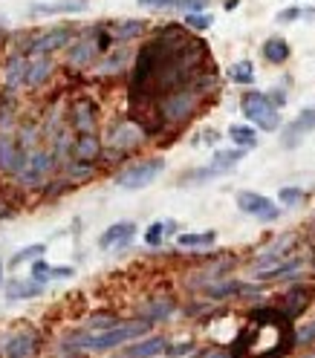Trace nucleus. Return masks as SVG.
<instances>
[{"mask_svg": "<svg viewBox=\"0 0 315 358\" xmlns=\"http://www.w3.org/2000/svg\"><path fill=\"white\" fill-rule=\"evenodd\" d=\"M289 324L281 312L258 309L234 341V358H281L289 350Z\"/></svg>", "mask_w": 315, "mask_h": 358, "instance_id": "obj_1", "label": "nucleus"}, {"mask_svg": "<svg viewBox=\"0 0 315 358\" xmlns=\"http://www.w3.org/2000/svg\"><path fill=\"white\" fill-rule=\"evenodd\" d=\"M148 329H150V321H148V318H139V321H125V324L110 327V329H104V332H99V335H87V338H76V341H70L66 347H70V350H96V352H102V350L122 347V344H127L130 338H142V335H145Z\"/></svg>", "mask_w": 315, "mask_h": 358, "instance_id": "obj_2", "label": "nucleus"}, {"mask_svg": "<svg viewBox=\"0 0 315 358\" xmlns=\"http://www.w3.org/2000/svg\"><path fill=\"white\" fill-rule=\"evenodd\" d=\"M240 107H243V116L249 119L252 124H258L260 130L272 133V130L281 127L278 107L272 104V99H269V96H263V93H246L243 101H240Z\"/></svg>", "mask_w": 315, "mask_h": 358, "instance_id": "obj_3", "label": "nucleus"}, {"mask_svg": "<svg viewBox=\"0 0 315 358\" xmlns=\"http://www.w3.org/2000/svg\"><path fill=\"white\" fill-rule=\"evenodd\" d=\"M162 171H165V159H162V156H153V159H145L139 165L122 171L116 176V185L125 188V191H139V188H148Z\"/></svg>", "mask_w": 315, "mask_h": 358, "instance_id": "obj_4", "label": "nucleus"}, {"mask_svg": "<svg viewBox=\"0 0 315 358\" xmlns=\"http://www.w3.org/2000/svg\"><path fill=\"white\" fill-rule=\"evenodd\" d=\"M237 208L243 214H252V217L266 220V222L278 220V214H281V208L272 203V199L263 196V194H255V191H240L237 194Z\"/></svg>", "mask_w": 315, "mask_h": 358, "instance_id": "obj_5", "label": "nucleus"}, {"mask_svg": "<svg viewBox=\"0 0 315 358\" xmlns=\"http://www.w3.org/2000/svg\"><path fill=\"white\" fill-rule=\"evenodd\" d=\"M50 171H52V153L50 150H32L24 159V165H20L18 179L24 185H38L43 176H50Z\"/></svg>", "mask_w": 315, "mask_h": 358, "instance_id": "obj_6", "label": "nucleus"}, {"mask_svg": "<svg viewBox=\"0 0 315 358\" xmlns=\"http://www.w3.org/2000/svg\"><path fill=\"white\" fill-rule=\"evenodd\" d=\"M309 130H315V107L301 110V113L286 124L284 136H281V145H284V148H298V142L307 136Z\"/></svg>", "mask_w": 315, "mask_h": 358, "instance_id": "obj_7", "label": "nucleus"}, {"mask_svg": "<svg viewBox=\"0 0 315 358\" xmlns=\"http://www.w3.org/2000/svg\"><path fill=\"white\" fill-rule=\"evenodd\" d=\"M70 38H73V29L58 27V29H52V32H43L41 38H35L29 50H32V55H50V52L66 47V43H70Z\"/></svg>", "mask_w": 315, "mask_h": 358, "instance_id": "obj_8", "label": "nucleus"}, {"mask_svg": "<svg viewBox=\"0 0 315 358\" xmlns=\"http://www.w3.org/2000/svg\"><path fill=\"white\" fill-rule=\"evenodd\" d=\"M38 352V335L29 329V332H18L4 344V355L6 358H29Z\"/></svg>", "mask_w": 315, "mask_h": 358, "instance_id": "obj_9", "label": "nucleus"}, {"mask_svg": "<svg viewBox=\"0 0 315 358\" xmlns=\"http://www.w3.org/2000/svg\"><path fill=\"white\" fill-rule=\"evenodd\" d=\"M194 104H197V96L194 93H188V90H183V93H176V96H171L168 101H165V119H171V122H179V119H186L191 110H194Z\"/></svg>", "mask_w": 315, "mask_h": 358, "instance_id": "obj_10", "label": "nucleus"}, {"mask_svg": "<svg viewBox=\"0 0 315 358\" xmlns=\"http://www.w3.org/2000/svg\"><path fill=\"white\" fill-rule=\"evenodd\" d=\"M136 234V226L133 222H113L102 237H99V245L102 249H113V245H127L130 237Z\"/></svg>", "mask_w": 315, "mask_h": 358, "instance_id": "obj_11", "label": "nucleus"}, {"mask_svg": "<svg viewBox=\"0 0 315 358\" xmlns=\"http://www.w3.org/2000/svg\"><path fill=\"white\" fill-rule=\"evenodd\" d=\"M73 275H76L73 266H50V263H43V260H35V266H32V278L38 283H43V280H66V278H73Z\"/></svg>", "mask_w": 315, "mask_h": 358, "instance_id": "obj_12", "label": "nucleus"}, {"mask_svg": "<svg viewBox=\"0 0 315 358\" xmlns=\"http://www.w3.org/2000/svg\"><path fill=\"white\" fill-rule=\"evenodd\" d=\"M145 9H179V12H202L209 3L206 0H139Z\"/></svg>", "mask_w": 315, "mask_h": 358, "instance_id": "obj_13", "label": "nucleus"}, {"mask_svg": "<svg viewBox=\"0 0 315 358\" xmlns=\"http://www.w3.org/2000/svg\"><path fill=\"white\" fill-rule=\"evenodd\" d=\"M24 159H27V156H24V153H18L12 136H0V168H6V171H12V173H18L20 165H24Z\"/></svg>", "mask_w": 315, "mask_h": 358, "instance_id": "obj_14", "label": "nucleus"}, {"mask_svg": "<svg viewBox=\"0 0 315 358\" xmlns=\"http://www.w3.org/2000/svg\"><path fill=\"white\" fill-rule=\"evenodd\" d=\"M142 139H145V133L136 124H122V127H116L113 133H110V145L119 148V150H127L133 145H139Z\"/></svg>", "mask_w": 315, "mask_h": 358, "instance_id": "obj_15", "label": "nucleus"}, {"mask_svg": "<svg viewBox=\"0 0 315 358\" xmlns=\"http://www.w3.org/2000/svg\"><path fill=\"white\" fill-rule=\"evenodd\" d=\"M50 73H52V58L50 55H35L29 61V70H27V84L38 87V84H43L50 78Z\"/></svg>", "mask_w": 315, "mask_h": 358, "instance_id": "obj_16", "label": "nucleus"}, {"mask_svg": "<svg viewBox=\"0 0 315 358\" xmlns=\"http://www.w3.org/2000/svg\"><path fill=\"white\" fill-rule=\"evenodd\" d=\"M73 124L81 133H93L96 130V107L90 101H78L73 110Z\"/></svg>", "mask_w": 315, "mask_h": 358, "instance_id": "obj_17", "label": "nucleus"}, {"mask_svg": "<svg viewBox=\"0 0 315 358\" xmlns=\"http://www.w3.org/2000/svg\"><path fill=\"white\" fill-rule=\"evenodd\" d=\"M160 352H168V341L165 338H145V341L133 344L127 350L130 358H153V355H160Z\"/></svg>", "mask_w": 315, "mask_h": 358, "instance_id": "obj_18", "label": "nucleus"}, {"mask_svg": "<svg viewBox=\"0 0 315 358\" xmlns=\"http://www.w3.org/2000/svg\"><path fill=\"white\" fill-rule=\"evenodd\" d=\"M309 301H312V289H304V286L289 289L286 298H284V309H286V315H289V318H292V315H298V312H301Z\"/></svg>", "mask_w": 315, "mask_h": 358, "instance_id": "obj_19", "label": "nucleus"}, {"mask_svg": "<svg viewBox=\"0 0 315 358\" xmlns=\"http://www.w3.org/2000/svg\"><path fill=\"white\" fill-rule=\"evenodd\" d=\"M41 292H43L41 283H27V280H9V283H6V298H9V301L38 298Z\"/></svg>", "mask_w": 315, "mask_h": 358, "instance_id": "obj_20", "label": "nucleus"}, {"mask_svg": "<svg viewBox=\"0 0 315 358\" xmlns=\"http://www.w3.org/2000/svg\"><path fill=\"white\" fill-rule=\"evenodd\" d=\"M99 150H102V145H99V139H96V133H81L78 142H76V159L93 162L96 156H99Z\"/></svg>", "mask_w": 315, "mask_h": 358, "instance_id": "obj_21", "label": "nucleus"}, {"mask_svg": "<svg viewBox=\"0 0 315 358\" xmlns=\"http://www.w3.org/2000/svg\"><path fill=\"white\" fill-rule=\"evenodd\" d=\"M263 58H266L269 64H284V61L289 58V43H286L284 38H269V41L263 43Z\"/></svg>", "mask_w": 315, "mask_h": 358, "instance_id": "obj_22", "label": "nucleus"}, {"mask_svg": "<svg viewBox=\"0 0 315 358\" xmlns=\"http://www.w3.org/2000/svg\"><path fill=\"white\" fill-rule=\"evenodd\" d=\"M84 9V0H64V3H35L32 12L35 15H61V12H81Z\"/></svg>", "mask_w": 315, "mask_h": 358, "instance_id": "obj_23", "label": "nucleus"}, {"mask_svg": "<svg viewBox=\"0 0 315 358\" xmlns=\"http://www.w3.org/2000/svg\"><path fill=\"white\" fill-rule=\"evenodd\" d=\"M243 148L240 150H217L214 156H211V168L217 171V173H223V171H232L240 159H243Z\"/></svg>", "mask_w": 315, "mask_h": 358, "instance_id": "obj_24", "label": "nucleus"}, {"mask_svg": "<svg viewBox=\"0 0 315 358\" xmlns=\"http://www.w3.org/2000/svg\"><path fill=\"white\" fill-rule=\"evenodd\" d=\"M27 70H29V61H24V58H12L9 66H6V84H9V87L27 84Z\"/></svg>", "mask_w": 315, "mask_h": 358, "instance_id": "obj_25", "label": "nucleus"}, {"mask_svg": "<svg viewBox=\"0 0 315 358\" xmlns=\"http://www.w3.org/2000/svg\"><path fill=\"white\" fill-rule=\"evenodd\" d=\"M217 240L214 231H202V234H179L176 237V245H183V249H206Z\"/></svg>", "mask_w": 315, "mask_h": 358, "instance_id": "obj_26", "label": "nucleus"}, {"mask_svg": "<svg viewBox=\"0 0 315 358\" xmlns=\"http://www.w3.org/2000/svg\"><path fill=\"white\" fill-rule=\"evenodd\" d=\"M174 229H176V222H174V220H160V222H153V226L145 231V243H148V245H160L162 237H168Z\"/></svg>", "mask_w": 315, "mask_h": 358, "instance_id": "obj_27", "label": "nucleus"}, {"mask_svg": "<svg viewBox=\"0 0 315 358\" xmlns=\"http://www.w3.org/2000/svg\"><path fill=\"white\" fill-rule=\"evenodd\" d=\"M229 136H232V142L240 145V148H252V145H258V130L246 127V124H232V127H229Z\"/></svg>", "mask_w": 315, "mask_h": 358, "instance_id": "obj_28", "label": "nucleus"}, {"mask_svg": "<svg viewBox=\"0 0 315 358\" xmlns=\"http://www.w3.org/2000/svg\"><path fill=\"white\" fill-rule=\"evenodd\" d=\"M301 266V260H289V263H278V266H272V268H258V278L260 280H275V278H284V275H289V272H295V268Z\"/></svg>", "mask_w": 315, "mask_h": 358, "instance_id": "obj_29", "label": "nucleus"}, {"mask_svg": "<svg viewBox=\"0 0 315 358\" xmlns=\"http://www.w3.org/2000/svg\"><path fill=\"white\" fill-rule=\"evenodd\" d=\"M229 76H232L234 84H252L255 81V66H252V61H237L229 70Z\"/></svg>", "mask_w": 315, "mask_h": 358, "instance_id": "obj_30", "label": "nucleus"}, {"mask_svg": "<svg viewBox=\"0 0 315 358\" xmlns=\"http://www.w3.org/2000/svg\"><path fill=\"white\" fill-rule=\"evenodd\" d=\"M43 249H47V245H43V243H35V245H27V249H20L18 255H12L9 268H18V266L24 263V260H35V257H41V255H43Z\"/></svg>", "mask_w": 315, "mask_h": 358, "instance_id": "obj_31", "label": "nucleus"}, {"mask_svg": "<svg viewBox=\"0 0 315 358\" xmlns=\"http://www.w3.org/2000/svg\"><path fill=\"white\" fill-rule=\"evenodd\" d=\"M93 55H96V43L81 41L78 47H73V52H70V61H73V64H87V61H93Z\"/></svg>", "mask_w": 315, "mask_h": 358, "instance_id": "obj_32", "label": "nucleus"}, {"mask_svg": "<svg viewBox=\"0 0 315 358\" xmlns=\"http://www.w3.org/2000/svg\"><path fill=\"white\" fill-rule=\"evenodd\" d=\"M142 29H145L142 20H127V24H122L116 29V41H130V38H136Z\"/></svg>", "mask_w": 315, "mask_h": 358, "instance_id": "obj_33", "label": "nucleus"}, {"mask_svg": "<svg viewBox=\"0 0 315 358\" xmlns=\"http://www.w3.org/2000/svg\"><path fill=\"white\" fill-rule=\"evenodd\" d=\"M186 24H188L191 29H209V27H211V15L191 12V15H186Z\"/></svg>", "mask_w": 315, "mask_h": 358, "instance_id": "obj_34", "label": "nucleus"}, {"mask_svg": "<svg viewBox=\"0 0 315 358\" xmlns=\"http://www.w3.org/2000/svg\"><path fill=\"white\" fill-rule=\"evenodd\" d=\"M301 196H304L301 188H281V194H278V199H281L284 206H295V203H301Z\"/></svg>", "mask_w": 315, "mask_h": 358, "instance_id": "obj_35", "label": "nucleus"}, {"mask_svg": "<svg viewBox=\"0 0 315 358\" xmlns=\"http://www.w3.org/2000/svg\"><path fill=\"white\" fill-rule=\"evenodd\" d=\"M312 341H315V321L295 332V344H312Z\"/></svg>", "mask_w": 315, "mask_h": 358, "instance_id": "obj_36", "label": "nucleus"}, {"mask_svg": "<svg viewBox=\"0 0 315 358\" xmlns=\"http://www.w3.org/2000/svg\"><path fill=\"white\" fill-rule=\"evenodd\" d=\"M301 15V9H286V12H281L278 15V24H286V20H295Z\"/></svg>", "mask_w": 315, "mask_h": 358, "instance_id": "obj_37", "label": "nucleus"}, {"mask_svg": "<svg viewBox=\"0 0 315 358\" xmlns=\"http://www.w3.org/2000/svg\"><path fill=\"white\" fill-rule=\"evenodd\" d=\"M206 358H232V355H226V352H209Z\"/></svg>", "mask_w": 315, "mask_h": 358, "instance_id": "obj_38", "label": "nucleus"}, {"mask_svg": "<svg viewBox=\"0 0 315 358\" xmlns=\"http://www.w3.org/2000/svg\"><path fill=\"white\" fill-rule=\"evenodd\" d=\"M0 280H4V266H0Z\"/></svg>", "mask_w": 315, "mask_h": 358, "instance_id": "obj_39", "label": "nucleus"}, {"mask_svg": "<svg viewBox=\"0 0 315 358\" xmlns=\"http://www.w3.org/2000/svg\"><path fill=\"white\" fill-rule=\"evenodd\" d=\"M307 358H315V355H307Z\"/></svg>", "mask_w": 315, "mask_h": 358, "instance_id": "obj_40", "label": "nucleus"}]
</instances>
